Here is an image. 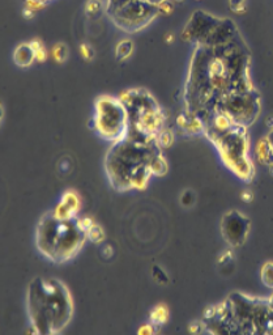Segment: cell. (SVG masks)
Segmentation results:
<instances>
[{
    "instance_id": "1",
    "label": "cell",
    "mask_w": 273,
    "mask_h": 335,
    "mask_svg": "<svg viewBox=\"0 0 273 335\" xmlns=\"http://www.w3.org/2000/svg\"><path fill=\"white\" fill-rule=\"evenodd\" d=\"M160 156L157 136L128 130L127 135L115 142L106 156L110 182L116 190L143 189Z\"/></svg>"
},
{
    "instance_id": "2",
    "label": "cell",
    "mask_w": 273,
    "mask_h": 335,
    "mask_svg": "<svg viewBox=\"0 0 273 335\" xmlns=\"http://www.w3.org/2000/svg\"><path fill=\"white\" fill-rule=\"evenodd\" d=\"M27 313L38 334H56L70 323L73 313L70 291L58 279L37 277L27 290Z\"/></svg>"
},
{
    "instance_id": "3",
    "label": "cell",
    "mask_w": 273,
    "mask_h": 335,
    "mask_svg": "<svg viewBox=\"0 0 273 335\" xmlns=\"http://www.w3.org/2000/svg\"><path fill=\"white\" fill-rule=\"evenodd\" d=\"M88 229L82 220L62 217L55 212L47 213L37 226L36 242L41 253L54 262H64L77 254L85 240Z\"/></svg>"
},
{
    "instance_id": "4",
    "label": "cell",
    "mask_w": 273,
    "mask_h": 335,
    "mask_svg": "<svg viewBox=\"0 0 273 335\" xmlns=\"http://www.w3.org/2000/svg\"><path fill=\"white\" fill-rule=\"evenodd\" d=\"M94 125L98 134L106 141H120L130 128V116L120 98L102 96L96 102Z\"/></svg>"
},
{
    "instance_id": "5",
    "label": "cell",
    "mask_w": 273,
    "mask_h": 335,
    "mask_svg": "<svg viewBox=\"0 0 273 335\" xmlns=\"http://www.w3.org/2000/svg\"><path fill=\"white\" fill-rule=\"evenodd\" d=\"M221 151V156L231 171L240 178L249 180L251 177V162L246 155L247 141L243 126H235L230 131L212 137Z\"/></svg>"
},
{
    "instance_id": "6",
    "label": "cell",
    "mask_w": 273,
    "mask_h": 335,
    "mask_svg": "<svg viewBox=\"0 0 273 335\" xmlns=\"http://www.w3.org/2000/svg\"><path fill=\"white\" fill-rule=\"evenodd\" d=\"M107 12L114 24L127 33L141 31L160 15L157 4L148 0H130Z\"/></svg>"
},
{
    "instance_id": "7",
    "label": "cell",
    "mask_w": 273,
    "mask_h": 335,
    "mask_svg": "<svg viewBox=\"0 0 273 335\" xmlns=\"http://www.w3.org/2000/svg\"><path fill=\"white\" fill-rule=\"evenodd\" d=\"M213 111L226 114L235 125L247 127L258 117L260 111V100L254 89L246 92L231 93L222 98L216 105Z\"/></svg>"
},
{
    "instance_id": "8",
    "label": "cell",
    "mask_w": 273,
    "mask_h": 335,
    "mask_svg": "<svg viewBox=\"0 0 273 335\" xmlns=\"http://www.w3.org/2000/svg\"><path fill=\"white\" fill-rule=\"evenodd\" d=\"M250 232V220L243 213L233 210L224 215L221 221V233L225 241L231 246L245 244Z\"/></svg>"
},
{
    "instance_id": "9",
    "label": "cell",
    "mask_w": 273,
    "mask_h": 335,
    "mask_svg": "<svg viewBox=\"0 0 273 335\" xmlns=\"http://www.w3.org/2000/svg\"><path fill=\"white\" fill-rule=\"evenodd\" d=\"M220 18L209 15V13L203 12V11H196L191 16L188 24L186 25L183 31V40L195 41L199 45H203L204 41L208 38L212 31L219 24Z\"/></svg>"
},
{
    "instance_id": "10",
    "label": "cell",
    "mask_w": 273,
    "mask_h": 335,
    "mask_svg": "<svg viewBox=\"0 0 273 335\" xmlns=\"http://www.w3.org/2000/svg\"><path fill=\"white\" fill-rule=\"evenodd\" d=\"M13 61L20 67H29L33 64L34 61H37L36 49L32 42L21 43L16 47L13 52Z\"/></svg>"
},
{
    "instance_id": "11",
    "label": "cell",
    "mask_w": 273,
    "mask_h": 335,
    "mask_svg": "<svg viewBox=\"0 0 273 335\" xmlns=\"http://www.w3.org/2000/svg\"><path fill=\"white\" fill-rule=\"evenodd\" d=\"M80 207V199L75 192H67L64 195L56 210L54 211L58 216L73 217Z\"/></svg>"
},
{
    "instance_id": "12",
    "label": "cell",
    "mask_w": 273,
    "mask_h": 335,
    "mask_svg": "<svg viewBox=\"0 0 273 335\" xmlns=\"http://www.w3.org/2000/svg\"><path fill=\"white\" fill-rule=\"evenodd\" d=\"M256 156H258V160L261 164L269 165L270 168H273V151L269 146V142H268L267 137L264 139H260L256 144L255 148Z\"/></svg>"
},
{
    "instance_id": "13",
    "label": "cell",
    "mask_w": 273,
    "mask_h": 335,
    "mask_svg": "<svg viewBox=\"0 0 273 335\" xmlns=\"http://www.w3.org/2000/svg\"><path fill=\"white\" fill-rule=\"evenodd\" d=\"M134 52V43L130 40H123L116 45V57H118L120 61H125L128 57H131V54Z\"/></svg>"
},
{
    "instance_id": "14",
    "label": "cell",
    "mask_w": 273,
    "mask_h": 335,
    "mask_svg": "<svg viewBox=\"0 0 273 335\" xmlns=\"http://www.w3.org/2000/svg\"><path fill=\"white\" fill-rule=\"evenodd\" d=\"M261 282L268 288L273 290V262H267L263 265L260 272Z\"/></svg>"
},
{
    "instance_id": "15",
    "label": "cell",
    "mask_w": 273,
    "mask_h": 335,
    "mask_svg": "<svg viewBox=\"0 0 273 335\" xmlns=\"http://www.w3.org/2000/svg\"><path fill=\"white\" fill-rule=\"evenodd\" d=\"M52 57L56 62L62 63L67 59L68 57V47L64 43H56V45L52 47Z\"/></svg>"
},
{
    "instance_id": "16",
    "label": "cell",
    "mask_w": 273,
    "mask_h": 335,
    "mask_svg": "<svg viewBox=\"0 0 273 335\" xmlns=\"http://www.w3.org/2000/svg\"><path fill=\"white\" fill-rule=\"evenodd\" d=\"M167 320V309L164 305H158L152 312V321L156 323H164Z\"/></svg>"
},
{
    "instance_id": "17",
    "label": "cell",
    "mask_w": 273,
    "mask_h": 335,
    "mask_svg": "<svg viewBox=\"0 0 273 335\" xmlns=\"http://www.w3.org/2000/svg\"><path fill=\"white\" fill-rule=\"evenodd\" d=\"M102 2L101 0H88L85 4V11L89 16H96L102 11Z\"/></svg>"
},
{
    "instance_id": "18",
    "label": "cell",
    "mask_w": 273,
    "mask_h": 335,
    "mask_svg": "<svg viewBox=\"0 0 273 335\" xmlns=\"http://www.w3.org/2000/svg\"><path fill=\"white\" fill-rule=\"evenodd\" d=\"M105 235H103L102 229L100 228L98 226H92L90 228L88 229V238L92 241H101L103 240Z\"/></svg>"
},
{
    "instance_id": "19",
    "label": "cell",
    "mask_w": 273,
    "mask_h": 335,
    "mask_svg": "<svg viewBox=\"0 0 273 335\" xmlns=\"http://www.w3.org/2000/svg\"><path fill=\"white\" fill-rule=\"evenodd\" d=\"M158 12L160 15H170L173 12V3H171L170 0H162L161 3H158Z\"/></svg>"
},
{
    "instance_id": "20",
    "label": "cell",
    "mask_w": 273,
    "mask_h": 335,
    "mask_svg": "<svg viewBox=\"0 0 273 335\" xmlns=\"http://www.w3.org/2000/svg\"><path fill=\"white\" fill-rule=\"evenodd\" d=\"M229 4L235 13H242L246 9V0H229Z\"/></svg>"
},
{
    "instance_id": "21",
    "label": "cell",
    "mask_w": 273,
    "mask_h": 335,
    "mask_svg": "<svg viewBox=\"0 0 273 335\" xmlns=\"http://www.w3.org/2000/svg\"><path fill=\"white\" fill-rule=\"evenodd\" d=\"M32 43H33L34 49H36V54H37V61H43V59H46V50L45 47H43L42 43L40 42V41H32Z\"/></svg>"
},
{
    "instance_id": "22",
    "label": "cell",
    "mask_w": 273,
    "mask_h": 335,
    "mask_svg": "<svg viewBox=\"0 0 273 335\" xmlns=\"http://www.w3.org/2000/svg\"><path fill=\"white\" fill-rule=\"evenodd\" d=\"M80 51H81V55L84 57V59H86V61H90V59H93V57H94L93 49H92L89 45H86V43L81 45V47H80Z\"/></svg>"
},
{
    "instance_id": "23",
    "label": "cell",
    "mask_w": 273,
    "mask_h": 335,
    "mask_svg": "<svg viewBox=\"0 0 273 335\" xmlns=\"http://www.w3.org/2000/svg\"><path fill=\"white\" fill-rule=\"evenodd\" d=\"M43 6H45V2H42V0H26V8L33 12L41 9Z\"/></svg>"
},
{
    "instance_id": "24",
    "label": "cell",
    "mask_w": 273,
    "mask_h": 335,
    "mask_svg": "<svg viewBox=\"0 0 273 335\" xmlns=\"http://www.w3.org/2000/svg\"><path fill=\"white\" fill-rule=\"evenodd\" d=\"M194 202V195H192L191 191H186L182 197V203L185 206H190Z\"/></svg>"
},
{
    "instance_id": "25",
    "label": "cell",
    "mask_w": 273,
    "mask_h": 335,
    "mask_svg": "<svg viewBox=\"0 0 273 335\" xmlns=\"http://www.w3.org/2000/svg\"><path fill=\"white\" fill-rule=\"evenodd\" d=\"M267 139H268V142H269V146H270V148H272V151H273V128L270 130L269 134H268Z\"/></svg>"
},
{
    "instance_id": "26",
    "label": "cell",
    "mask_w": 273,
    "mask_h": 335,
    "mask_svg": "<svg viewBox=\"0 0 273 335\" xmlns=\"http://www.w3.org/2000/svg\"><path fill=\"white\" fill-rule=\"evenodd\" d=\"M148 2H152V3H155V4H158V3H161L162 0H148Z\"/></svg>"
},
{
    "instance_id": "27",
    "label": "cell",
    "mask_w": 273,
    "mask_h": 335,
    "mask_svg": "<svg viewBox=\"0 0 273 335\" xmlns=\"http://www.w3.org/2000/svg\"><path fill=\"white\" fill-rule=\"evenodd\" d=\"M174 2H178V3H179V2H183V0H174Z\"/></svg>"
},
{
    "instance_id": "28",
    "label": "cell",
    "mask_w": 273,
    "mask_h": 335,
    "mask_svg": "<svg viewBox=\"0 0 273 335\" xmlns=\"http://www.w3.org/2000/svg\"><path fill=\"white\" fill-rule=\"evenodd\" d=\"M42 2H45V3H46V2H49V0H42Z\"/></svg>"
}]
</instances>
